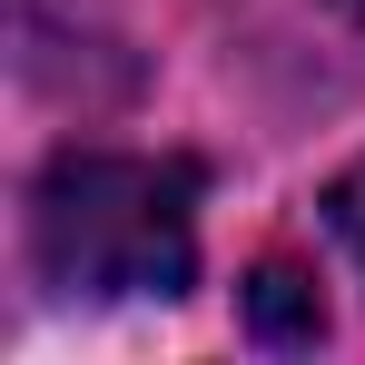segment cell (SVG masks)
<instances>
[{
    "instance_id": "obj_1",
    "label": "cell",
    "mask_w": 365,
    "mask_h": 365,
    "mask_svg": "<svg viewBox=\"0 0 365 365\" xmlns=\"http://www.w3.org/2000/svg\"><path fill=\"white\" fill-rule=\"evenodd\" d=\"M30 257L60 297H187V277H197V168L69 148L30 197Z\"/></svg>"
},
{
    "instance_id": "obj_4",
    "label": "cell",
    "mask_w": 365,
    "mask_h": 365,
    "mask_svg": "<svg viewBox=\"0 0 365 365\" xmlns=\"http://www.w3.org/2000/svg\"><path fill=\"white\" fill-rule=\"evenodd\" d=\"M326 10H336V20H356V30H365V0H326Z\"/></svg>"
},
{
    "instance_id": "obj_2",
    "label": "cell",
    "mask_w": 365,
    "mask_h": 365,
    "mask_svg": "<svg viewBox=\"0 0 365 365\" xmlns=\"http://www.w3.org/2000/svg\"><path fill=\"white\" fill-rule=\"evenodd\" d=\"M247 326H257L267 346H316V336H326V306H316V287H306L287 257H267V267L247 277Z\"/></svg>"
},
{
    "instance_id": "obj_3",
    "label": "cell",
    "mask_w": 365,
    "mask_h": 365,
    "mask_svg": "<svg viewBox=\"0 0 365 365\" xmlns=\"http://www.w3.org/2000/svg\"><path fill=\"white\" fill-rule=\"evenodd\" d=\"M326 227H336V237L365 257V158H356V168H346L336 187H326Z\"/></svg>"
}]
</instances>
